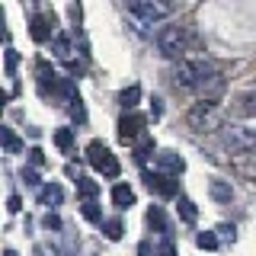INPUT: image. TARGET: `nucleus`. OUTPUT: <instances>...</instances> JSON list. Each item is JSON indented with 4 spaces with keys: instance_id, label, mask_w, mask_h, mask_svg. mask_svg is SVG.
I'll list each match as a JSON object with an SVG mask.
<instances>
[{
    "instance_id": "nucleus-1",
    "label": "nucleus",
    "mask_w": 256,
    "mask_h": 256,
    "mask_svg": "<svg viewBox=\"0 0 256 256\" xmlns=\"http://www.w3.org/2000/svg\"><path fill=\"white\" fill-rule=\"evenodd\" d=\"M157 48H160L164 58L182 61V54H186V48H189V32L182 26H164L157 32Z\"/></svg>"
},
{
    "instance_id": "nucleus-2",
    "label": "nucleus",
    "mask_w": 256,
    "mask_h": 256,
    "mask_svg": "<svg viewBox=\"0 0 256 256\" xmlns=\"http://www.w3.org/2000/svg\"><path fill=\"white\" fill-rule=\"evenodd\" d=\"M186 122H189V128H196V132H214V128H218V122H221L218 102H214V100L196 102V106L186 112Z\"/></svg>"
},
{
    "instance_id": "nucleus-3",
    "label": "nucleus",
    "mask_w": 256,
    "mask_h": 256,
    "mask_svg": "<svg viewBox=\"0 0 256 256\" xmlns=\"http://www.w3.org/2000/svg\"><path fill=\"white\" fill-rule=\"evenodd\" d=\"M86 160H90V166L96 173L109 176V180L118 176V160H116V154H112L102 141H90V148H86Z\"/></svg>"
},
{
    "instance_id": "nucleus-4",
    "label": "nucleus",
    "mask_w": 256,
    "mask_h": 256,
    "mask_svg": "<svg viewBox=\"0 0 256 256\" xmlns=\"http://www.w3.org/2000/svg\"><path fill=\"white\" fill-rule=\"evenodd\" d=\"M125 6H128V13L132 16H138L141 22H157V20H164V10L154 4V0H125Z\"/></svg>"
},
{
    "instance_id": "nucleus-5",
    "label": "nucleus",
    "mask_w": 256,
    "mask_h": 256,
    "mask_svg": "<svg viewBox=\"0 0 256 256\" xmlns=\"http://www.w3.org/2000/svg\"><path fill=\"white\" fill-rule=\"evenodd\" d=\"M144 186H148L150 192H157V196H166V198L176 196V189H180L176 180H170L166 173H148V176H144Z\"/></svg>"
},
{
    "instance_id": "nucleus-6",
    "label": "nucleus",
    "mask_w": 256,
    "mask_h": 256,
    "mask_svg": "<svg viewBox=\"0 0 256 256\" xmlns=\"http://www.w3.org/2000/svg\"><path fill=\"white\" fill-rule=\"evenodd\" d=\"M141 128H144V116L128 112V116L118 118V138H122V141H134L141 134Z\"/></svg>"
},
{
    "instance_id": "nucleus-7",
    "label": "nucleus",
    "mask_w": 256,
    "mask_h": 256,
    "mask_svg": "<svg viewBox=\"0 0 256 256\" xmlns=\"http://www.w3.org/2000/svg\"><path fill=\"white\" fill-rule=\"evenodd\" d=\"M157 166H160V173H166V176H180L182 170H186V160H182L180 154H173V150H160Z\"/></svg>"
},
{
    "instance_id": "nucleus-8",
    "label": "nucleus",
    "mask_w": 256,
    "mask_h": 256,
    "mask_svg": "<svg viewBox=\"0 0 256 256\" xmlns=\"http://www.w3.org/2000/svg\"><path fill=\"white\" fill-rule=\"evenodd\" d=\"M29 32H32L36 42H48V38H52V20L42 16V13H36V16H32V22H29Z\"/></svg>"
},
{
    "instance_id": "nucleus-9",
    "label": "nucleus",
    "mask_w": 256,
    "mask_h": 256,
    "mask_svg": "<svg viewBox=\"0 0 256 256\" xmlns=\"http://www.w3.org/2000/svg\"><path fill=\"white\" fill-rule=\"evenodd\" d=\"M112 205L118 208V212H125V208L134 205V192L132 186H125V182H118V186H112Z\"/></svg>"
},
{
    "instance_id": "nucleus-10",
    "label": "nucleus",
    "mask_w": 256,
    "mask_h": 256,
    "mask_svg": "<svg viewBox=\"0 0 256 256\" xmlns=\"http://www.w3.org/2000/svg\"><path fill=\"white\" fill-rule=\"evenodd\" d=\"M38 202L48 205V208H54V205H61L64 202V189L58 186V182H48V186L38 189Z\"/></svg>"
},
{
    "instance_id": "nucleus-11",
    "label": "nucleus",
    "mask_w": 256,
    "mask_h": 256,
    "mask_svg": "<svg viewBox=\"0 0 256 256\" xmlns=\"http://www.w3.org/2000/svg\"><path fill=\"white\" fill-rule=\"evenodd\" d=\"M38 86H42V93H48V90H61V84H58V74H54L52 68H48V64L42 61L38 64Z\"/></svg>"
},
{
    "instance_id": "nucleus-12",
    "label": "nucleus",
    "mask_w": 256,
    "mask_h": 256,
    "mask_svg": "<svg viewBox=\"0 0 256 256\" xmlns=\"http://www.w3.org/2000/svg\"><path fill=\"white\" fill-rule=\"evenodd\" d=\"M234 112H237L240 118H253L256 116V93H240Z\"/></svg>"
},
{
    "instance_id": "nucleus-13",
    "label": "nucleus",
    "mask_w": 256,
    "mask_h": 256,
    "mask_svg": "<svg viewBox=\"0 0 256 256\" xmlns=\"http://www.w3.org/2000/svg\"><path fill=\"white\" fill-rule=\"evenodd\" d=\"M148 224H150V228H154V230H160V234H170V224H166V214H164V208H160V205H150L148 208Z\"/></svg>"
},
{
    "instance_id": "nucleus-14",
    "label": "nucleus",
    "mask_w": 256,
    "mask_h": 256,
    "mask_svg": "<svg viewBox=\"0 0 256 256\" xmlns=\"http://www.w3.org/2000/svg\"><path fill=\"white\" fill-rule=\"evenodd\" d=\"M138 100H141V86H138V84H132L128 90H122V93H118V106H122V109H128V112H132L134 106H138Z\"/></svg>"
},
{
    "instance_id": "nucleus-15",
    "label": "nucleus",
    "mask_w": 256,
    "mask_h": 256,
    "mask_svg": "<svg viewBox=\"0 0 256 256\" xmlns=\"http://www.w3.org/2000/svg\"><path fill=\"white\" fill-rule=\"evenodd\" d=\"M208 192H212V198H214V202H230V196H234L230 182H224V180H212Z\"/></svg>"
},
{
    "instance_id": "nucleus-16",
    "label": "nucleus",
    "mask_w": 256,
    "mask_h": 256,
    "mask_svg": "<svg viewBox=\"0 0 256 256\" xmlns=\"http://www.w3.org/2000/svg\"><path fill=\"white\" fill-rule=\"evenodd\" d=\"M176 208H180V218L186 221V224H196V218H198V212H196V202H192V198H186V196H180V202H176Z\"/></svg>"
},
{
    "instance_id": "nucleus-17",
    "label": "nucleus",
    "mask_w": 256,
    "mask_h": 256,
    "mask_svg": "<svg viewBox=\"0 0 256 256\" xmlns=\"http://www.w3.org/2000/svg\"><path fill=\"white\" fill-rule=\"evenodd\" d=\"M77 192L90 202V198L100 196V182H93V180H84V176H77Z\"/></svg>"
},
{
    "instance_id": "nucleus-18",
    "label": "nucleus",
    "mask_w": 256,
    "mask_h": 256,
    "mask_svg": "<svg viewBox=\"0 0 256 256\" xmlns=\"http://www.w3.org/2000/svg\"><path fill=\"white\" fill-rule=\"evenodd\" d=\"M80 214H84L86 221H93V224H102V208L96 205L93 198H90V202H84V205H80Z\"/></svg>"
},
{
    "instance_id": "nucleus-19",
    "label": "nucleus",
    "mask_w": 256,
    "mask_h": 256,
    "mask_svg": "<svg viewBox=\"0 0 256 256\" xmlns=\"http://www.w3.org/2000/svg\"><path fill=\"white\" fill-rule=\"evenodd\" d=\"M52 48H54V54H58L61 61L70 58V38H68V36H54V38H52Z\"/></svg>"
},
{
    "instance_id": "nucleus-20",
    "label": "nucleus",
    "mask_w": 256,
    "mask_h": 256,
    "mask_svg": "<svg viewBox=\"0 0 256 256\" xmlns=\"http://www.w3.org/2000/svg\"><path fill=\"white\" fill-rule=\"evenodd\" d=\"M54 144H58L61 150H70L74 148V128H58V132H54Z\"/></svg>"
},
{
    "instance_id": "nucleus-21",
    "label": "nucleus",
    "mask_w": 256,
    "mask_h": 256,
    "mask_svg": "<svg viewBox=\"0 0 256 256\" xmlns=\"http://www.w3.org/2000/svg\"><path fill=\"white\" fill-rule=\"evenodd\" d=\"M122 221L118 218H109V221H102V234H106L109 240H122Z\"/></svg>"
},
{
    "instance_id": "nucleus-22",
    "label": "nucleus",
    "mask_w": 256,
    "mask_h": 256,
    "mask_svg": "<svg viewBox=\"0 0 256 256\" xmlns=\"http://www.w3.org/2000/svg\"><path fill=\"white\" fill-rule=\"evenodd\" d=\"M0 134H4V148L10 150V154H20V150H22V141L16 138V134L10 132V128H4V132H0Z\"/></svg>"
},
{
    "instance_id": "nucleus-23",
    "label": "nucleus",
    "mask_w": 256,
    "mask_h": 256,
    "mask_svg": "<svg viewBox=\"0 0 256 256\" xmlns=\"http://www.w3.org/2000/svg\"><path fill=\"white\" fill-rule=\"evenodd\" d=\"M196 244L202 246V250H214V246H218V234H214V230H202V234L196 237Z\"/></svg>"
},
{
    "instance_id": "nucleus-24",
    "label": "nucleus",
    "mask_w": 256,
    "mask_h": 256,
    "mask_svg": "<svg viewBox=\"0 0 256 256\" xmlns=\"http://www.w3.org/2000/svg\"><path fill=\"white\" fill-rule=\"evenodd\" d=\"M150 150H154V141H150V138H144V141L138 144V148H134V160H138V164H144V160L150 157Z\"/></svg>"
},
{
    "instance_id": "nucleus-25",
    "label": "nucleus",
    "mask_w": 256,
    "mask_h": 256,
    "mask_svg": "<svg viewBox=\"0 0 256 256\" xmlns=\"http://www.w3.org/2000/svg\"><path fill=\"white\" fill-rule=\"evenodd\" d=\"M22 182H26V186H38V173L36 170H32V166H22Z\"/></svg>"
},
{
    "instance_id": "nucleus-26",
    "label": "nucleus",
    "mask_w": 256,
    "mask_h": 256,
    "mask_svg": "<svg viewBox=\"0 0 256 256\" xmlns=\"http://www.w3.org/2000/svg\"><path fill=\"white\" fill-rule=\"evenodd\" d=\"M160 256H176V250H173V240H170V234H166L164 240H160Z\"/></svg>"
},
{
    "instance_id": "nucleus-27",
    "label": "nucleus",
    "mask_w": 256,
    "mask_h": 256,
    "mask_svg": "<svg viewBox=\"0 0 256 256\" xmlns=\"http://www.w3.org/2000/svg\"><path fill=\"white\" fill-rule=\"evenodd\" d=\"M45 228H48V230H61V218L48 212V214H45Z\"/></svg>"
},
{
    "instance_id": "nucleus-28",
    "label": "nucleus",
    "mask_w": 256,
    "mask_h": 256,
    "mask_svg": "<svg viewBox=\"0 0 256 256\" xmlns=\"http://www.w3.org/2000/svg\"><path fill=\"white\" fill-rule=\"evenodd\" d=\"M218 230H221V237H224V240H230V244L237 240V234H234V224H221Z\"/></svg>"
},
{
    "instance_id": "nucleus-29",
    "label": "nucleus",
    "mask_w": 256,
    "mask_h": 256,
    "mask_svg": "<svg viewBox=\"0 0 256 256\" xmlns=\"http://www.w3.org/2000/svg\"><path fill=\"white\" fill-rule=\"evenodd\" d=\"M70 116H74V118H80V122L86 118V112H84V106H80V100H74V102H70Z\"/></svg>"
},
{
    "instance_id": "nucleus-30",
    "label": "nucleus",
    "mask_w": 256,
    "mask_h": 256,
    "mask_svg": "<svg viewBox=\"0 0 256 256\" xmlns=\"http://www.w3.org/2000/svg\"><path fill=\"white\" fill-rule=\"evenodd\" d=\"M16 61H20V54L13 52V48H6V70L13 74V68H16Z\"/></svg>"
},
{
    "instance_id": "nucleus-31",
    "label": "nucleus",
    "mask_w": 256,
    "mask_h": 256,
    "mask_svg": "<svg viewBox=\"0 0 256 256\" xmlns=\"http://www.w3.org/2000/svg\"><path fill=\"white\" fill-rule=\"evenodd\" d=\"M6 208H10V212H20V208H22V198L20 196H10V198H6Z\"/></svg>"
},
{
    "instance_id": "nucleus-32",
    "label": "nucleus",
    "mask_w": 256,
    "mask_h": 256,
    "mask_svg": "<svg viewBox=\"0 0 256 256\" xmlns=\"http://www.w3.org/2000/svg\"><path fill=\"white\" fill-rule=\"evenodd\" d=\"M154 4H157L164 13H173V10H176V4H173V0H154Z\"/></svg>"
},
{
    "instance_id": "nucleus-33",
    "label": "nucleus",
    "mask_w": 256,
    "mask_h": 256,
    "mask_svg": "<svg viewBox=\"0 0 256 256\" xmlns=\"http://www.w3.org/2000/svg\"><path fill=\"white\" fill-rule=\"evenodd\" d=\"M138 256H154V250H150V240H141V246H138Z\"/></svg>"
},
{
    "instance_id": "nucleus-34",
    "label": "nucleus",
    "mask_w": 256,
    "mask_h": 256,
    "mask_svg": "<svg viewBox=\"0 0 256 256\" xmlns=\"http://www.w3.org/2000/svg\"><path fill=\"white\" fill-rule=\"evenodd\" d=\"M29 157H32V164H36V166H38V164H45V157H42V150H38V148H32V150H29Z\"/></svg>"
},
{
    "instance_id": "nucleus-35",
    "label": "nucleus",
    "mask_w": 256,
    "mask_h": 256,
    "mask_svg": "<svg viewBox=\"0 0 256 256\" xmlns=\"http://www.w3.org/2000/svg\"><path fill=\"white\" fill-rule=\"evenodd\" d=\"M160 112H164V106H160V100L154 96V102H150V116H154V118H160Z\"/></svg>"
},
{
    "instance_id": "nucleus-36",
    "label": "nucleus",
    "mask_w": 256,
    "mask_h": 256,
    "mask_svg": "<svg viewBox=\"0 0 256 256\" xmlns=\"http://www.w3.org/2000/svg\"><path fill=\"white\" fill-rule=\"evenodd\" d=\"M4 256H16V250H4Z\"/></svg>"
}]
</instances>
